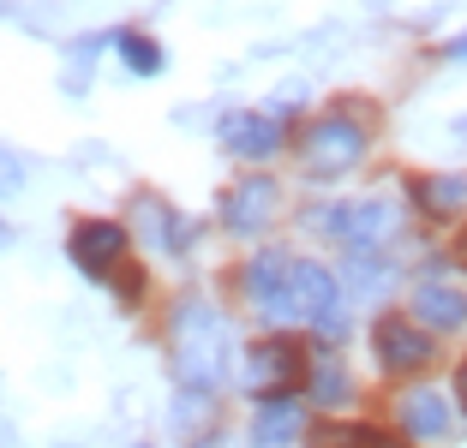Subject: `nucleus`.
Masks as SVG:
<instances>
[{
    "label": "nucleus",
    "mask_w": 467,
    "mask_h": 448,
    "mask_svg": "<svg viewBox=\"0 0 467 448\" xmlns=\"http://www.w3.org/2000/svg\"><path fill=\"white\" fill-rule=\"evenodd\" d=\"M420 204L431 209V216H455V209H467V179L462 174H438L420 186Z\"/></svg>",
    "instance_id": "obj_14"
},
{
    "label": "nucleus",
    "mask_w": 467,
    "mask_h": 448,
    "mask_svg": "<svg viewBox=\"0 0 467 448\" xmlns=\"http://www.w3.org/2000/svg\"><path fill=\"white\" fill-rule=\"evenodd\" d=\"M312 394L324 407H342V401H354V382H348L342 371H312Z\"/></svg>",
    "instance_id": "obj_16"
},
{
    "label": "nucleus",
    "mask_w": 467,
    "mask_h": 448,
    "mask_svg": "<svg viewBox=\"0 0 467 448\" xmlns=\"http://www.w3.org/2000/svg\"><path fill=\"white\" fill-rule=\"evenodd\" d=\"M18 186H25V179H18V168L0 156V191H18Z\"/></svg>",
    "instance_id": "obj_17"
},
{
    "label": "nucleus",
    "mask_w": 467,
    "mask_h": 448,
    "mask_svg": "<svg viewBox=\"0 0 467 448\" xmlns=\"http://www.w3.org/2000/svg\"><path fill=\"white\" fill-rule=\"evenodd\" d=\"M455 258H462V263H467V233H462V245H455Z\"/></svg>",
    "instance_id": "obj_20"
},
{
    "label": "nucleus",
    "mask_w": 467,
    "mask_h": 448,
    "mask_svg": "<svg viewBox=\"0 0 467 448\" xmlns=\"http://www.w3.org/2000/svg\"><path fill=\"white\" fill-rule=\"evenodd\" d=\"M413 317H420V323H431V329H462L467 323V293L426 281L420 293H413Z\"/></svg>",
    "instance_id": "obj_12"
},
{
    "label": "nucleus",
    "mask_w": 467,
    "mask_h": 448,
    "mask_svg": "<svg viewBox=\"0 0 467 448\" xmlns=\"http://www.w3.org/2000/svg\"><path fill=\"white\" fill-rule=\"evenodd\" d=\"M396 412H401V431L420 436V443H443L450 436V407H443L438 389H413Z\"/></svg>",
    "instance_id": "obj_9"
},
{
    "label": "nucleus",
    "mask_w": 467,
    "mask_h": 448,
    "mask_svg": "<svg viewBox=\"0 0 467 448\" xmlns=\"http://www.w3.org/2000/svg\"><path fill=\"white\" fill-rule=\"evenodd\" d=\"M138 228L150 233V245H162V251H186V245H192V228H186L162 198H138Z\"/></svg>",
    "instance_id": "obj_13"
},
{
    "label": "nucleus",
    "mask_w": 467,
    "mask_h": 448,
    "mask_svg": "<svg viewBox=\"0 0 467 448\" xmlns=\"http://www.w3.org/2000/svg\"><path fill=\"white\" fill-rule=\"evenodd\" d=\"M366 156V132H359L354 120H317V126H306L300 132V168L312 179H336V174H348V168Z\"/></svg>",
    "instance_id": "obj_2"
},
{
    "label": "nucleus",
    "mask_w": 467,
    "mask_h": 448,
    "mask_svg": "<svg viewBox=\"0 0 467 448\" xmlns=\"http://www.w3.org/2000/svg\"><path fill=\"white\" fill-rule=\"evenodd\" d=\"M455 382H462V401H467V359H462V377H455Z\"/></svg>",
    "instance_id": "obj_19"
},
{
    "label": "nucleus",
    "mask_w": 467,
    "mask_h": 448,
    "mask_svg": "<svg viewBox=\"0 0 467 448\" xmlns=\"http://www.w3.org/2000/svg\"><path fill=\"white\" fill-rule=\"evenodd\" d=\"M455 132H462V137H467V114H462V120H455Z\"/></svg>",
    "instance_id": "obj_21"
},
{
    "label": "nucleus",
    "mask_w": 467,
    "mask_h": 448,
    "mask_svg": "<svg viewBox=\"0 0 467 448\" xmlns=\"http://www.w3.org/2000/svg\"><path fill=\"white\" fill-rule=\"evenodd\" d=\"M288 281H294V263H288V251H275V245L246 263V293L264 305V317H270V323H294Z\"/></svg>",
    "instance_id": "obj_7"
},
{
    "label": "nucleus",
    "mask_w": 467,
    "mask_h": 448,
    "mask_svg": "<svg viewBox=\"0 0 467 448\" xmlns=\"http://www.w3.org/2000/svg\"><path fill=\"white\" fill-rule=\"evenodd\" d=\"M222 353H228V335H222V317L210 311V305H198V299H186V305H174V365L186 382H216L222 371Z\"/></svg>",
    "instance_id": "obj_1"
},
{
    "label": "nucleus",
    "mask_w": 467,
    "mask_h": 448,
    "mask_svg": "<svg viewBox=\"0 0 467 448\" xmlns=\"http://www.w3.org/2000/svg\"><path fill=\"white\" fill-rule=\"evenodd\" d=\"M6 239H13V233H6V221H0V245H6Z\"/></svg>",
    "instance_id": "obj_22"
},
{
    "label": "nucleus",
    "mask_w": 467,
    "mask_h": 448,
    "mask_svg": "<svg viewBox=\"0 0 467 448\" xmlns=\"http://www.w3.org/2000/svg\"><path fill=\"white\" fill-rule=\"evenodd\" d=\"M300 377V347L294 341H258L246 353V382L258 389V382H294Z\"/></svg>",
    "instance_id": "obj_10"
},
{
    "label": "nucleus",
    "mask_w": 467,
    "mask_h": 448,
    "mask_svg": "<svg viewBox=\"0 0 467 448\" xmlns=\"http://www.w3.org/2000/svg\"><path fill=\"white\" fill-rule=\"evenodd\" d=\"M443 55H450V60H467V36H462V42H450V48H443Z\"/></svg>",
    "instance_id": "obj_18"
},
{
    "label": "nucleus",
    "mask_w": 467,
    "mask_h": 448,
    "mask_svg": "<svg viewBox=\"0 0 467 448\" xmlns=\"http://www.w3.org/2000/svg\"><path fill=\"white\" fill-rule=\"evenodd\" d=\"M228 149H240V156L264 162V156L282 149V126H275L270 114H234V120H228Z\"/></svg>",
    "instance_id": "obj_11"
},
{
    "label": "nucleus",
    "mask_w": 467,
    "mask_h": 448,
    "mask_svg": "<svg viewBox=\"0 0 467 448\" xmlns=\"http://www.w3.org/2000/svg\"><path fill=\"white\" fill-rule=\"evenodd\" d=\"M300 431H306V407L294 401L288 389H282V394H264V401H258V419H252V448H288V443H300Z\"/></svg>",
    "instance_id": "obj_8"
},
{
    "label": "nucleus",
    "mask_w": 467,
    "mask_h": 448,
    "mask_svg": "<svg viewBox=\"0 0 467 448\" xmlns=\"http://www.w3.org/2000/svg\"><path fill=\"white\" fill-rule=\"evenodd\" d=\"M67 258L78 263L84 275L109 281V275L120 270V258H126V228L120 221H78L72 239H67Z\"/></svg>",
    "instance_id": "obj_5"
},
{
    "label": "nucleus",
    "mask_w": 467,
    "mask_h": 448,
    "mask_svg": "<svg viewBox=\"0 0 467 448\" xmlns=\"http://www.w3.org/2000/svg\"><path fill=\"white\" fill-rule=\"evenodd\" d=\"M371 347H378V365H384L389 377H408V371L431 365V335L420 323H408V317H384L378 335H371Z\"/></svg>",
    "instance_id": "obj_6"
},
{
    "label": "nucleus",
    "mask_w": 467,
    "mask_h": 448,
    "mask_svg": "<svg viewBox=\"0 0 467 448\" xmlns=\"http://www.w3.org/2000/svg\"><path fill=\"white\" fill-rule=\"evenodd\" d=\"M288 299H294V323L306 317V323H317L324 335H342V317H336L342 293H336V275L324 270V263H294Z\"/></svg>",
    "instance_id": "obj_4"
},
{
    "label": "nucleus",
    "mask_w": 467,
    "mask_h": 448,
    "mask_svg": "<svg viewBox=\"0 0 467 448\" xmlns=\"http://www.w3.org/2000/svg\"><path fill=\"white\" fill-rule=\"evenodd\" d=\"M275 209H282V186H275L270 174H252V179H240V186H228V198H222V228L258 239L264 228H275Z\"/></svg>",
    "instance_id": "obj_3"
},
{
    "label": "nucleus",
    "mask_w": 467,
    "mask_h": 448,
    "mask_svg": "<svg viewBox=\"0 0 467 448\" xmlns=\"http://www.w3.org/2000/svg\"><path fill=\"white\" fill-rule=\"evenodd\" d=\"M120 60L132 72H162V48L150 36H120Z\"/></svg>",
    "instance_id": "obj_15"
}]
</instances>
